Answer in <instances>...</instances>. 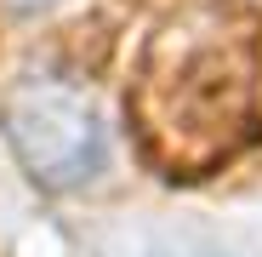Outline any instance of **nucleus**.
I'll return each mask as SVG.
<instances>
[{
    "instance_id": "1",
    "label": "nucleus",
    "mask_w": 262,
    "mask_h": 257,
    "mask_svg": "<svg viewBox=\"0 0 262 257\" xmlns=\"http://www.w3.org/2000/svg\"><path fill=\"white\" fill-rule=\"evenodd\" d=\"M131 120L165 171H211L262 126V23L239 6H188L143 52Z\"/></svg>"
},
{
    "instance_id": "2",
    "label": "nucleus",
    "mask_w": 262,
    "mask_h": 257,
    "mask_svg": "<svg viewBox=\"0 0 262 257\" xmlns=\"http://www.w3.org/2000/svg\"><path fill=\"white\" fill-rule=\"evenodd\" d=\"M0 120L12 154L40 189H74L103 171V120L92 97L63 80H17Z\"/></svg>"
},
{
    "instance_id": "3",
    "label": "nucleus",
    "mask_w": 262,
    "mask_h": 257,
    "mask_svg": "<svg viewBox=\"0 0 262 257\" xmlns=\"http://www.w3.org/2000/svg\"><path fill=\"white\" fill-rule=\"evenodd\" d=\"M12 12H46V6H57V0H6Z\"/></svg>"
}]
</instances>
